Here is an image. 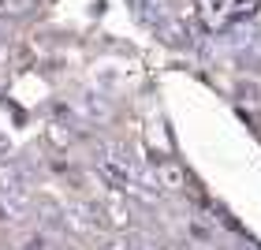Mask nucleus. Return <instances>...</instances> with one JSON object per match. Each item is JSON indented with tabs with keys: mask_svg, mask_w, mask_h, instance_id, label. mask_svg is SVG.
I'll list each match as a JSON object with an SVG mask.
<instances>
[{
	"mask_svg": "<svg viewBox=\"0 0 261 250\" xmlns=\"http://www.w3.org/2000/svg\"><path fill=\"white\" fill-rule=\"evenodd\" d=\"M101 220L109 224V228H116V232H135V206H130L127 198H109L105 202V209H101Z\"/></svg>",
	"mask_w": 261,
	"mask_h": 250,
	"instance_id": "nucleus-1",
	"label": "nucleus"
}]
</instances>
